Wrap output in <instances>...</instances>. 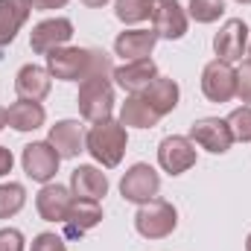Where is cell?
I'll list each match as a JSON object with an SVG mask.
<instances>
[{
  "label": "cell",
  "mask_w": 251,
  "mask_h": 251,
  "mask_svg": "<svg viewBox=\"0 0 251 251\" xmlns=\"http://www.w3.org/2000/svg\"><path fill=\"white\" fill-rule=\"evenodd\" d=\"M225 15V0H190L187 3V18L196 24H216Z\"/></svg>",
  "instance_id": "26"
},
{
  "label": "cell",
  "mask_w": 251,
  "mask_h": 251,
  "mask_svg": "<svg viewBox=\"0 0 251 251\" xmlns=\"http://www.w3.org/2000/svg\"><path fill=\"white\" fill-rule=\"evenodd\" d=\"M70 204H73V193H70V187L56 184V181L41 184L38 196H35V210H38V216H41L44 222H64Z\"/></svg>",
  "instance_id": "15"
},
{
  "label": "cell",
  "mask_w": 251,
  "mask_h": 251,
  "mask_svg": "<svg viewBox=\"0 0 251 251\" xmlns=\"http://www.w3.org/2000/svg\"><path fill=\"white\" fill-rule=\"evenodd\" d=\"M246 251H251V234L246 237Z\"/></svg>",
  "instance_id": "35"
},
{
  "label": "cell",
  "mask_w": 251,
  "mask_h": 251,
  "mask_svg": "<svg viewBox=\"0 0 251 251\" xmlns=\"http://www.w3.org/2000/svg\"><path fill=\"white\" fill-rule=\"evenodd\" d=\"M237 100L251 105V59L237 67Z\"/></svg>",
  "instance_id": "28"
},
{
  "label": "cell",
  "mask_w": 251,
  "mask_h": 251,
  "mask_svg": "<svg viewBox=\"0 0 251 251\" xmlns=\"http://www.w3.org/2000/svg\"><path fill=\"white\" fill-rule=\"evenodd\" d=\"M161 193V176L149 164H131L120 178V196L131 204H146Z\"/></svg>",
  "instance_id": "5"
},
{
  "label": "cell",
  "mask_w": 251,
  "mask_h": 251,
  "mask_svg": "<svg viewBox=\"0 0 251 251\" xmlns=\"http://www.w3.org/2000/svg\"><path fill=\"white\" fill-rule=\"evenodd\" d=\"M102 222V204L94 201V199H76L73 196V204L64 216V237L67 240H82L88 231H94L97 225Z\"/></svg>",
  "instance_id": "13"
},
{
  "label": "cell",
  "mask_w": 251,
  "mask_h": 251,
  "mask_svg": "<svg viewBox=\"0 0 251 251\" xmlns=\"http://www.w3.org/2000/svg\"><path fill=\"white\" fill-rule=\"evenodd\" d=\"M161 117H167V114H173L176 108H178V100H181V88H178V82L176 79H170V76H158L143 94H140Z\"/></svg>",
  "instance_id": "21"
},
{
  "label": "cell",
  "mask_w": 251,
  "mask_h": 251,
  "mask_svg": "<svg viewBox=\"0 0 251 251\" xmlns=\"http://www.w3.org/2000/svg\"><path fill=\"white\" fill-rule=\"evenodd\" d=\"M187 137L196 146H201L204 152H210V155H225L234 146L231 128H228L225 120H219V117H201V120H196V123L190 126Z\"/></svg>",
  "instance_id": "12"
},
{
  "label": "cell",
  "mask_w": 251,
  "mask_h": 251,
  "mask_svg": "<svg viewBox=\"0 0 251 251\" xmlns=\"http://www.w3.org/2000/svg\"><path fill=\"white\" fill-rule=\"evenodd\" d=\"M201 94L210 102H231L237 97V70L219 59L207 62L201 70Z\"/></svg>",
  "instance_id": "11"
},
{
  "label": "cell",
  "mask_w": 251,
  "mask_h": 251,
  "mask_svg": "<svg viewBox=\"0 0 251 251\" xmlns=\"http://www.w3.org/2000/svg\"><path fill=\"white\" fill-rule=\"evenodd\" d=\"M12 167H15V155H12V149H9V146H3V143H0V178H3V176H9V173H12Z\"/></svg>",
  "instance_id": "31"
},
{
  "label": "cell",
  "mask_w": 251,
  "mask_h": 251,
  "mask_svg": "<svg viewBox=\"0 0 251 251\" xmlns=\"http://www.w3.org/2000/svg\"><path fill=\"white\" fill-rule=\"evenodd\" d=\"M70 193L76 199H94V201H102L108 196V176L94 167V164H79L73 173H70Z\"/></svg>",
  "instance_id": "17"
},
{
  "label": "cell",
  "mask_w": 251,
  "mask_h": 251,
  "mask_svg": "<svg viewBox=\"0 0 251 251\" xmlns=\"http://www.w3.org/2000/svg\"><path fill=\"white\" fill-rule=\"evenodd\" d=\"M152 3H155V0H114V15H117L120 24L134 26V24L149 21V15H152Z\"/></svg>",
  "instance_id": "24"
},
{
  "label": "cell",
  "mask_w": 251,
  "mask_h": 251,
  "mask_svg": "<svg viewBox=\"0 0 251 251\" xmlns=\"http://www.w3.org/2000/svg\"><path fill=\"white\" fill-rule=\"evenodd\" d=\"M29 15H32L29 0H0V47H9L18 38Z\"/></svg>",
  "instance_id": "20"
},
{
  "label": "cell",
  "mask_w": 251,
  "mask_h": 251,
  "mask_svg": "<svg viewBox=\"0 0 251 251\" xmlns=\"http://www.w3.org/2000/svg\"><path fill=\"white\" fill-rule=\"evenodd\" d=\"M126 128H155L161 123V114L140 97V94H126V102L120 105V117Z\"/></svg>",
  "instance_id": "22"
},
{
  "label": "cell",
  "mask_w": 251,
  "mask_h": 251,
  "mask_svg": "<svg viewBox=\"0 0 251 251\" xmlns=\"http://www.w3.org/2000/svg\"><path fill=\"white\" fill-rule=\"evenodd\" d=\"M158 76L161 70L152 59H134V62H123L120 67H114V85L126 94H143Z\"/></svg>",
  "instance_id": "14"
},
{
  "label": "cell",
  "mask_w": 251,
  "mask_h": 251,
  "mask_svg": "<svg viewBox=\"0 0 251 251\" xmlns=\"http://www.w3.org/2000/svg\"><path fill=\"white\" fill-rule=\"evenodd\" d=\"M70 38H73V21L56 15V18H47V21H41V24L32 26V32H29V47H32L35 56H50L53 50L67 47Z\"/></svg>",
  "instance_id": "10"
},
{
  "label": "cell",
  "mask_w": 251,
  "mask_h": 251,
  "mask_svg": "<svg viewBox=\"0 0 251 251\" xmlns=\"http://www.w3.org/2000/svg\"><path fill=\"white\" fill-rule=\"evenodd\" d=\"M26 204V190L18 181H6L0 184V219H12L15 213H21Z\"/></svg>",
  "instance_id": "25"
},
{
  "label": "cell",
  "mask_w": 251,
  "mask_h": 251,
  "mask_svg": "<svg viewBox=\"0 0 251 251\" xmlns=\"http://www.w3.org/2000/svg\"><path fill=\"white\" fill-rule=\"evenodd\" d=\"M76 105L82 120L88 123H102L111 120L114 114V82L111 76H88L79 82V94H76Z\"/></svg>",
  "instance_id": "2"
},
{
  "label": "cell",
  "mask_w": 251,
  "mask_h": 251,
  "mask_svg": "<svg viewBox=\"0 0 251 251\" xmlns=\"http://www.w3.org/2000/svg\"><path fill=\"white\" fill-rule=\"evenodd\" d=\"M249 59H251V38H249Z\"/></svg>",
  "instance_id": "37"
},
{
  "label": "cell",
  "mask_w": 251,
  "mask_h": 251,
  "mask_svg": "<svg viewBox=\"0 0 251 251\" xmlns=\"http://www.w3.org/2000/svg\"><path fill=\"white\" fill-rule=\"evenodd\" d=\"M249 24L243 21V18H228L222 26H219V32L213 35V53H216V59L219 62H240L246 53H249Z\"/></svg>",
  "instance_id": "7"
},
{
  "label": "cell",
  "mask_w": 251,
  "mask_h": 251,
  "mask_svg": "<svg viewBox=\"0 0 251 251\" xmlns=\"http://www.w3.org/2000/svg\"><path fill=\"white\" fill-rule=\"evenodd\" d=\"M35 12H53V9H64L67 0H29Z\"/></svg>",
  "instance_id": "32"
},
{
  "label": "cell",
  "mask_w": 251,
  "mask_h": 251,
  "mask_svg": "<svg viewBox=\"0 0 251 251\" xmlns=\"http://www.w3.org/2000/svg\"><path fill=\"white\" fill-rule=\"evenodd\" d=\"M47 143L59 152V158H79V152H85V128L79 120H59L50 126L47 131Z\"/></svg>",
  "instance_id": "18"
},
{
  "label": "cell",
  "mask_w": 251,
  "mask_h": 251,
  "mask_svg": "<svg viewBox=\"0 0 251 251\" xmlns=\"http://www.w3.org/2000/svg\"><path fill=\"white\" fill-rule=\"evenodd\" d=\"M158 167L170 176H184L196 167V143L187 134H170L158 143Z\"/></svg>",
  "instance_id": "9"
},
{
  "label": "cell",
  "mask_w": 251,
  "mask_h": 251,
  "mask_svg": "<svg viewBox=\"0 0 251 251\" xmlns=\"http://www.w3.org/2000/svg\"><path fill=\"white\" fill-rule=\"evenodd\" d=\"M155 44H158V35L152 29H123L114 38V56H120L123 62L149 59Z\"/></svg>",
  "instance_id": "19"
},
{
  "label": "cell",
  "mask_w": 251,
  "mask_h": 251,
  "mask_svg": "<svg viewBox=\"0 0 251 251\" xmlns=\"http://www.w3.org/2000/svg\"><path fill=\"white\" fill-rule=\"evenodd\" d=\"M149 21H152V32L158 35V41L161 38L164 41H178L190 29V18L178 0H155Z\"/></svg>",
  "instance_id": "4"
},
{
  "label": "cell",
  "mask_w": 251,
  "mask_h": 251,
  "mask_svg": "<svg viewBox=\"0 0 251 251\" xmlns=\"http://www.w3.org/2000/svg\"><path fill=\"white\" fill-rule=\"evenodd\" d=\"M91 47H59L47 56V70L59 82H82L88 76Z\"/></svg>",
  "instance_id": "8"
},
{
  "label": "cell",
  "mask_w": 251,
  "mask_h": 251,
  "mask_svg": "<svg viewBox=\"0 0 251 251\" xmlns=\"http://www.w3.org/2000/svg\"><path fill=\"white\" fill-rule=\"evenodd\" d=\"M6 126H9V117H6V108H3V105H0V131H3V128H6Z\"/></svg>",
  "instance_id": "34"
},
{
  "label": "cell",
  "mask_w": 251,
  "mask_h": 251,
  "mask_svg": "<svg viewBox=\"0 0 251 251\" xmlns=\"http://www.w3.org/2000/svg\"><path fill=\"white\" fill-rule=\"evenodd\" d=\"M29 251H67V246H64V240L59 237V234L44 231V234H38V237L32 240Z\"/></svg>",
  "instance_id": "29"
},
{
  "label": "cell",
  "mask_w": 251,
  "mask_h": 251,
  "mask_svg": "<svg viewBox=\"0 0 251 251\" xmlns=\"http://www.w3.org/2000/svg\"><path fill=\"white\" fill-rule=\"evenodd\" d=\"M59 164H62V158H59V152H56L47 140H32V143H26L24 152H21V167H24V173H26L32 181H38V184H50V181L56 178V173H59Z\"/></svg>",
  "instance_id": "6"
},
{
  "label": "cell",
  "mask_w": 251,
  "mask_h": 251,
  "mask_svg": "<svg viewBox=\"0 0 251 251\" xmlns=\"http://www.w3.org/2000/svg\"><path fill=\"white\" fill-rule=\"evenodd\" d=\"M237 3H243V6H249V3H251V0H237Z\"/></svg>",
  "instance_id": "36"
},
{
  "label": "cell",
  "mask_w": 251,
  "mask_h": 251,
  "mask_svg": "<svg viewBox=\"0 0 251 251\" xmlns=\"http://www.w3.org/2000/svg\"><path fill=\"white\" fill-rule=\"evenodd\" d=\"M0 251H26V240L18 228H0Z\"/></svg>",
  "instance_id": "30"
},
{
  "label": "cell",
  "mask_w": 251,
  "mask_h": 251,
  "mask_svg": "<svg viewBox=\"0 0 251 251\" xmlns=\"http://www.w3.org/2000/svg\"><path fill=\"white\" fill-rule=\"evenodd\" d=\"M225 123H228L231 134H234V143H251V105L234 108L225 117Z\"/></svg>",
  "instance_id": "27"
},
{
  "label": "cell",
  "mask_w": 251,
  "mask_h": 251,
  "mask_svg": "<svg viewBox=\"0 0 251 251\" xmlns=\"http://www.w3.org/2000/svg\"><path fill=\"white\" fill-rule=\"evenodd\" d=\"M126 146H128V131L120 120H102V123H94L85 131V152L102 167V170H114L120 167L126 155Z\"/></svg>",
  "instance_id": "1"
},
{
  "label": "cell",
  "mask_w": 251,
  "mask_h": 251,
  "mask_svg": "<svg viewBox=\"0 0 251 251\" xmlns=\"http://www.w3.org/2000/svg\"><path fill=\"white\" fill-rule=\"evenodd\" d=\"M178 228V210L167 199H152L146 204H137L134 213V231L143 240H167Z\"/></svg>",
  "instance_id": "3"
},
{
  "label": "cell",
  "mask_w": 251,
  "mask_h": 251,
  "mask_svg": "<svg viewBox=\"0 0 251 251\" xmlns=\"http://www.w3.org/2000/svg\"><path fill=\"white\" fill-rule=\"evenodd\" d=\"M82 3H85L88 9H102V6H105L108 0H82Z\"/></svg>",
  "instance_id": "33"
},
{
  "label": "cell",
  "mask_w": 251,
  "mask_h": 251,
  "mask_svg": "<svg viewBox=\"0 0 251 251\" xmlns=\"http://www.w3.org/2000/svg\"><path fill=\"white\" fill-rule=\"evenodd\" d=\"M6 117H9V126L15 131H35L47 123V111L41 102H29V100H18L6 108Z\"/></svg>",
  "instance_id": "23"
},
{
  "label": "cell",
  "mask_w": 251,
  "mask_h": 251,
  "mask_svg": "<svg viewBox=\"0 0 251 251\" xmlns=\"http://www.w3.org/2000/svg\"><path fill=\"white\" fill-rule=\"evenodd\" d=\"M50 88H53V76L41 64H24L18 70V76H15V94H18V100L41 102V100H47Z\"/></svg>",
  "instance_id": "16"
}]
</instances>
